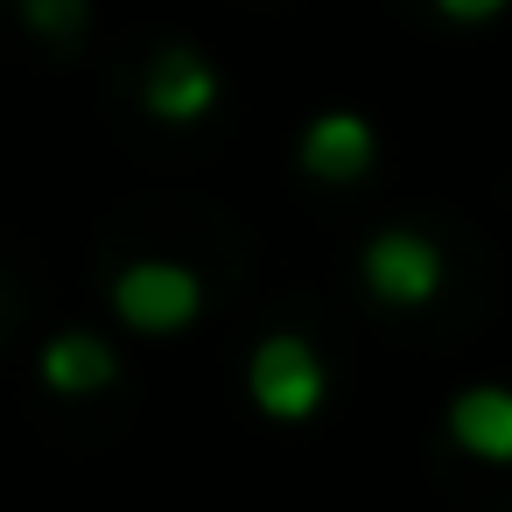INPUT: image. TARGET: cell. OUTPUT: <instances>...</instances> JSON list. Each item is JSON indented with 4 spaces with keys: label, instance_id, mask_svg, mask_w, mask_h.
<instances>
[{
    "label": "cell",
    "instance_id": "obj_1",
    "mask_svg": "<svg viewBox=\"0 0 512 512\" xmlns=\"http://www.w3.org/2000/svg\"><path fill=\"white\" fill-rule=\"evenodd\" d=\"M323 358L295 337V330H274V337H260V351H253V365H246V393H253V407L260 414H274V421H309L316 407H323Z\"/></svg>",
    "mask_w": 512,
    "mask_h": 512
},
{
    "label": "cell",
    "instance_id": "obj_2",
    "mask_svg": "<svg viewBox=\"0 0 512 512\" xmlns=\"http://www.w3.org/2000/svg\"><path fill=\"white\" fill-rule=\"evenodd\" d=\"M113 309H120V323L162 337V330L197 323L204 281H197L190 267H176V260H134V267H120V281H113Z\"/></svg>",
    "mask_w": 512,
    "mask_h": 512
},
{
    "label": "cell",
    "instance_id": "obj_3",
    "mask_svg": "<svg viewBox=\"0 0 512 512\" xmlns=\"http://www.w3.org/2000/svg\"><path fill=\"white\" fill-rule=\"evenodd\" d=\"M365 288H372L379 302H393V309H421V302L442 288V253H435V239H421V232H407V225L379 232V239L365 246Z\"/></svg>",
    "mask_w": 512,
    "mask_h": 512
},
{
    "label": "cell",
    "instance_id": "obj_4",
    "mask_svg": "<svg viewBox=\"0 0 512 512\" xmlns=\"http://www.w3.org/2000/svg\"><path fill=\"white\" fill-rule=\"evenodd\" d=\"M141 99H148L155 120H204V113L218 106V71H211L190 43H169V50L148 64Z\"/></svg>",
    "mask_w": 512,
    "mask_h": 512
},
{
    "label": "cell",
    "instance_id": "obj_5",
    "mask_svg": "<svg viewBox=\"0 0 512 512\" xmlns=\"http://www.w3.org/2000/svg\"><path fill=\"white\" fill-rule=\"evenodd\" d=\"M302 169H309L316 183H351V176H365V169H372V127H365L358 113H323V120H309V134H302Z\"/></svg>",
    "mask_w": 512,
    "mask_h": 512
},
{
    "label": "cell",
    "instance_id": "obj_6",
    "mask_svg": "<svg viewBox=\"0 0 512 512\" xmlns=\"http://www.w3.org/2000/svg\"><path fill=\"white\" fill-rule=\"evenodd\" d=\"M449 435L484 463H512V386H463L449 407Z\"/></svg>",
    "mask_w": 512,
    "mask_h": 512
},
{
    "label": "cell",
    "instance_id": "obj_7",
    "mask_svg": "<svg viewBox=\"0 0 512 512\" xmlns=\"http://www.w3.org/2000/svg\"><path fill=\"white\" fill-rule=\"evenodd\" d=\"M43 379H50L57 393H99V386L120 379V358H113L106 337H92V330H64V337L43 344Z\"/></svg>",
    "mask_w": 512,
    "mask_h": 512
},
{
    "label": "cell",
    "instance_id": "obj_8",
    "mask_svg": "<svg viewBox=\"0 0 512 512\" xmlns=\"http://www.w3.org/2000/svg\"><path fill=\"white\" fill-rule=\"evenodd\" d=\"M22 22L50 43H78L92 22V0H22Z\"/></svg>",
    "mask_w": 512,
    "mask_h": 512
},
{
    "label": "cell",
    "instance_id": "obj_9",
    "mask_svg": "<svg viewBox=\"0 0 512 512\" xmlns=\"http://www.w3.org/2000/svg\"><path fill=\"white\" fill-rule=\"evenodd\" d=\"M435 8H442L449 22H491V15L505 8V0H435Z\"/></svg>",
    "mask_w": 512,
    "mask_h": 512
}]
</instances>
